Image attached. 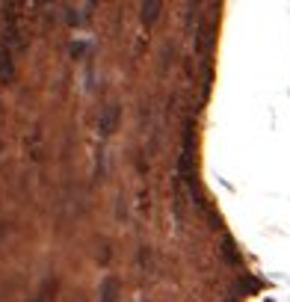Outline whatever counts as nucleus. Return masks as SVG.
Wrapping results in <instances>:
<instances>
[{
  "instance_id": "obj_1",
  "label": "nucleus",
  "mask_w": 290,
  "mask_h": 302,
  "mask_svg": "<svg viewBox=\"0 0 290 302\" xmlns=\"http://www.w3.org/2000/svg\"><path fill=\"white\" fill-rule=\"evenodd\" d=\"M160 6H163V0H142V21L154 24L157 15H160Z\"/></svg>"
}]
</instances>
